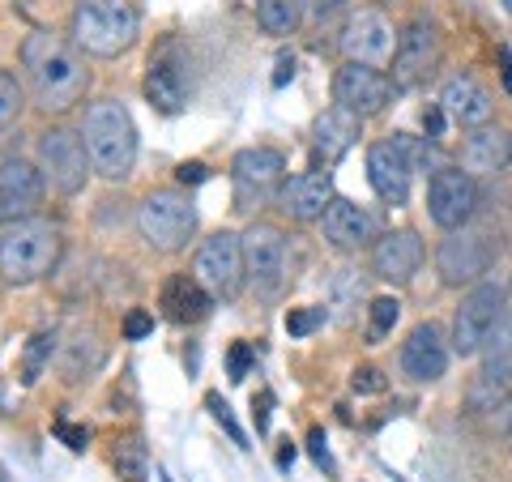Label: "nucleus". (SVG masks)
I'll return each mask as SVG.
<instances>
[{"instance_id":"f257e3e1","label":"nucleus","mask_w":512,"mask_h":482,"mask_svg":"<svg viewBox=\"0 0 512 482\" xmlns=\"http://www.w3.org/2000/svg\"><path fill=\"white\" fill-rule=\"evenodd\" d=\"M22 69L35 107H43L47 116H60L86 99L90 90V69H86V52L73 39L52 35V30H30L22 43Z\"/></svg>"},{"instance_id":"f03ea898","label":"nucleus","mask_w":512,"mask_h":482,"mask_svg":"<svg viewBox=\"0 0 512 482\" xmlns=\"http://www.w3.org/2000/svg\"><path fill=\"white\" fill-rule=\"evenodd\" d=\"M64 256V231L47 218H22L0 231V278L9 286H30L56 273Z\"/></svg>"},{"instance_id":"7ed1b4c3","label":"nucleus","mask_w":512,"mask_h":482,"mask_svg":"<svg viewBox=\"0 0 512 482\" xmlns=\"http://www.w3.org/2000/svg\"><path fill=\"white\" fill-rule=\"evenodd\" d=\"M82 141L103 180H124L137 163V124L120 99H94L82 120Z\"/></svg>"},{"instance_id":"20e7f679","label":"nucleus","mask_w":512,"mask_h":482,"mask_svg":"<svg viewBox=\"0 0 512 482\" xmlns=\"http://www.w3.org/2000/svg\"><path fill=\"white\" fill-rule=\"evenodd\" d=\"M69 35L86 56L116 60L137 43L141 13H137L133 0H77Z\"/></svg>"},{"instance_id":"39448f33","label":"nucleus","mask_w":512,"mask_h":482,"mask_svg":"<svg viewBox=\"0 0 512 482\" xmlns=\"http://www.w3.org/2000/svg\"><path fill=\"white\" fill-rule=\"evenodd\" d=\"M137 231L154 252H184L197 235V205L180 188H154L137 205Z\"/></svg>"},{"instance_id":"423d86ee","label":"nucleus","mask_w":512,"mask_h":482,"mask_svg":"<svg viewBox=\"0 0 512 482\" xmlns=\"http://www.w3.org/2000/svg\"><path fill=\"white\" fill-rule=\"evenodd\" d=\"M244 239V278L248 291L256 299H278L286 291V278H291V256H286V239L278 227L269 222H252V227L239 235Z\"/></svg>"},{"instance_id":"0eeeda50","label":"nucleus","mask_w":512,"mask_h":482,"mask_svg":"<svg viewBox=\"0 0 512 482\" xmlns=\"http://www.w3.org/2000/svg\"><path fill=\"white\" fill-rule=\"evenodd\" d=\"M192 278H197L214 299H239L244 295V239L235 231H214L210 239H201L197 256H192Z\"/></svg>"},{"instance_id":"6e6552de","label":"nucleus","mask_w":512,"mask_h":482,"mask_svg":"<svg viewBox=\"0 0 512 482\" xmlns=\"http://www.w3.org/2000/svg\"><path fill=\"white\" fill-rule=\"evenodd\" d=\"M39 171L52 192H60V197H77V192L86 188L90 180V154H86V141L82 133H73V128H47V133L39 137Z\"/></svg>"},{"instance_id":"1a4fd4ad","label":"nucleus","mask_w":512,"mask_h":482,"mask_svg":"<svg viewBox=\"0 0 512 482\" xmlns=\"http://www.w3.org/2000/svg\"><path fill=\"white\" fill-rule=\"evenodd\" d=\"M286 158L274 146H248L231 158V184H235V210H261L265 201H278Z\"/></svg>"},{"instance_id":"9d476101","label":"nucleus","mask_w":512,"mask_h":482,"mask_svg":"<svg viewBox=\"0 0 512 482\" xmlns=\"http://www.w3.org/2000/svg\"><path fill=\"white\" fill-rule=\"evenodd\" d=\"M495 256H500V244H495L487 231L457 227V231H448V239L440 244L436 269H440L444 286H478Z\"/></svg>"},{"instance_id":"9b49d317","label":"nucleus","mask_w":512,"mask_h":482,"mask_svg":"<svg viewBox=\"0 0 512 482\" xmlns=\"http://www.w3.org/2000/svg\"><path fill=\"white\" fill-rule=\"evenodd\" d=\"M444 60V39L431 18H414L402 35H397V52H393V82L397 90H414L436 77Z\"/></svg>"},{"instance_id":"f8f14e48","label":"nucleus","mask_w":512,"mask_h":482,"mask_svg":"<svg viewBox=\"0 0 512 482\" xmlns=\"http://www.w3.org/2000/svg\"><path fill=\"white\" fill-rule=\"evenodd\" d=\"M504 316V286L495 282H478L474 291L461 299V308L453 316V350L461 359L470 355H483V346L491 342L495 325Z\"/></svg>"},{"instance_id":"ddd939ff","label":"nucleus","mask_w":512,"mask_h":482,"mask_svg":"<svg viewBox=\"0 0 512 482\" xmlns=\"http://www.w3.org/2000/svg\"><path fill=\"white\" fill-rule=\"evenodd\" d=\"M478 210V184L470 171L461 167H440L431 171V184H427V214L436 227L444 231H457V227H470V218Z\"/></svg>"},{"instance_id":"4468645a","label":"nucleus","mask_w":512,"mask_h":482,"mask_svg":"<svg viewBox=\"0 0 512 482\" xmlns=\"http://www.w3.org/2000/svg\"><path fill=\"white\" fill-rule=\"evenodd\" d=\"M393 94H397V82H393V77H384L376 64L346 60L338 69V77H333V103L346 107V111H355L359 120L380 116V111L393 103Z\"/></svg>"},{"instance_id":"2eb2a0df","label":"nucleus","mask_w":512,"mask_h":482,"mask_svg":"<svg viewBox=\"0 0 512 482\" xmlns=\"http://www.w3.org/2000/svg\"><path fill=\"white\" fill-rule=\"evenodd\" d=\"M338 47H342L346 60H355V64H376V69H384V64L393 60V52H397V30H393V22L384 18V13L359 9L355 18L342 26Z\"/></svg>"},{"instance_id":"dca6fc26","label":"nucleus","mask_w":512,"mask_h":482,"mask_svg":"<svg viewBox=\"0 0 512 482\" xmlns=\"http://www.w3.org/2000/svg\"><path fill=\"white\" fill-rule=\"evenodd\" d=\"M47 180L39 163H26V158H5L0 163V227H13L22 218H35L43 205Z\"/></svg>"},{"instance_id":"f3484780","label":"nucleus","mask_w":512,"mask_h":482,"mask_svg":"<svg viewBox=\"0 0 512 482\" xmlns=\"http://www.w3.org/2000/svg\"><path fill=\"white\" fill-rule=\"evenodd\" d=\"M410 180H414V163L406 146L397 141H376L372 150H367V184L372 192L384 201V205H406L410 201Z\"/></svg>"},{"instance_id":"a211bd4d","label":"nucleus","mask_w":512,"mask_h":482,"mask_svg":"<svg viewBox=\"0 0 512 482\" xmlns=\"http://www.w3.org/2000/svg\"><path fill=\"white\" fill-rule=\"evenodd\" d=\"M146 99L163 116H180L188 103V73H184V52L180 43H163L146 69Z\"/></svg>"},{"instance_id":"6ab92c4d","label":"nucleus","mask_w":512,"mask_h":482,"mask_svg":"<svg viewBox=\"0 0 512 482\" xmlns=\"http://www.w3.org/2000/svg\"><path fill=\"white\" fill-rule=\"evenodd\" d=\"M320 227H325V239L338 252H359V248H372L380 239V222L376 214L367 210L359 201H346V197H333L325 218H320Z\"/></svg>"},{"instance_id":"aec40b11","label":"nucleus","mask_w":512,"mask_h":482,"mask_svg":"<svg viewBox=\"0 0 512 482\" xmlns=\"http://www.w3.org/2000/svg\"><path fill=\"white\" fill-rule=\"evenodd\" d=\"M333 201V180L329 171H303L282 180L278 188V210L291 218V222H320Z\"/></svg>"},{"instance_id":"412c9836","label":"nucleus","mask_w":512,"mask_h":482,"mask_svg":"<svg viewBox=\"0 0 512 482\" xmlns=\"http://www.w3.org/2000/svg\"><path fill=\"white\" fill-rule=\"evenodd\" d=\"M423 269V239L414 231H384L372 244V273L380 282L402 286Z\"/></svg>"},{"instance_id":"4be33fe9","label":"nucleus","mask_w":512,"mask_h":482,"mask_svg":"<svg viewBox=\"0 0 512 482\" xmlns=\"http://www.w3.org/2000/svg\"><path fill=\"white\" fill-rule=\"evenodd\" d=\"M402 372L419 384H431L448 372V342H444L440 325L427 320V325L410 329V337L402 342Z\"/></svg>"},{"instance_id":"5701e85b","label":"nucleus","mask_w":512,"mask_h":482,"mask_svg":"<svg viewBox=\"0 0 512 482\" xmlns=\"http://www.w3.org/2000/svg\"><path fill=\"white\" fill-rule=\"evenodd\" d=\"M440 107H444V116L457 120L461 128H483V124H491V111H495L487 86L470 73L448 77L444 90H440Z\"/></svg>"},{"instance_id":"b1692460","label":"nucleus","mask_w":512,"mask_h":482,"mask_svg":"<svg viewBox=\"0 0 512 482\" xmlns=\"http://www.w3.org/2000/svg\"><path fill=\"white\" fill-rule=\"evenodd\" d=\"M359 124H363V120L355 116V111H346V107H338V103H333L329 111H320L316 128H312V150H316L320 163H325V167L338 163V158L359 141Z\"/></svg>"},{"instance_id":"393cba45","label":"nucleus","mask_w":512,"mask_h":482,"mask_svg":"<svg viewBox=\"0 0 512 482\" xmlns=\"http://www.w3.org/2000/svg\"><path fill=\"white\" fill-rule=\"evenodd\" d=\"M512 163V137L500 133V128H474V133L461 141V171L470 175H495Z\"/></svg>"},{"instance_id":"a878e982","label":"nucleus","mask_w":512,"mask_h":482,"mask_svg":"<svg viewBox=\"0 0 512 482\" xmlns=\"http://www.w3.org/2000/svg\"><path fill=\"white\" fill-rule=\"evenodd\" d=\"M210 308H214V295L192 273H175V278L163 282V312L175 325H197V320L210 316Z\"/></svg>"},{"instance_id":"bb28decb","label":"nucleus","mask_w":512,"mask_h":482,"mask_svg":"<svg viewBox=\"0 0 512 482\" xmlns=\"http://www.w3.org/2000/svg\"><path fill=\"white\" fill-rule=\"evenodd\" d=\"M483 376L504 384V389H512V308H504L491 342L483 346Z\"/></svg>"},{"instance_id":"cd10ccee","label":"nucleus","mask_w":512,"mask_h":482,"mask_svg":"<svg viewBox=\"0 0 512 482\" xmlns=\"http://www.w3.org/2000/svg\"><path fill=\"white\" fill-rule=\"evenodd\" d=\"M256 22L265 35H295L303 22V0H256Z\"/></svg>"},{"instance_id":"c85d7f7f","label":"nucleus","mask_w":512,"mask_h":482,"mask_svg":"<svg viewBox=\"0 0 512 482\" xmlns=\"http://www.w3.org/2000/svg\"><path fill=\"white\" fill-rule=\"evenodd\" d=\"M111 461H116V470H120L124 482H146V474H150V453H146V440L141 436L120 440Z\"/></svg>"},{"instance_id":"c756f323","label":"nucleus","mask_w":512,"mask_h":482,"mask_svg":"<svg viewBox=\"0 0 512 482\" xmlns=\"http://www.w3.org/2000/svg\"><path fill=\"white\" fill-rule=\"evenodd\" d=\"M22 82L9 69H0V128H9L13 120L22 116Z\"/></svg>"},{"instance_id":"7c9ffc66","label":"nucleus","mask_w":512,"mask_h":482,"mask_svg":"<svg viewBox=\"0 0 512 482\" xmlns=\"http://www.w3.org/2000/svg\"><path fill=\"white\" fill-rule=\"evenodd\" d=\"M397 316H402V303H397L393 295L372 299V325H367V337H372V342H380V337L397 325Z\"/></svg>"},{"instance_id":"2f4dec72","label":"nucleus","mask_w":512,"mask_h":482,"mask_svg":"<svg viewBox=\"0 0 512 482\" xmlns=\"http://www.w3.org/2000/svg\"><path fill=\"white\" fill-rule=\"evenodd\" d=\"M52 342H56L52 333H39L35 342H30V350H26V367H22V380H26V384H35V380H39V372H43V359L52 355Z\"/></svg>"},{"instance_id":"473e14b6","label":"nucleus","mask_w":512,"mask_h":482,"mask_svg":"<svg viewBox=\"0 0 512 482\" xmlns=\"http://www.w3.org/2000/svg\"><path fill=\"white\" fill-rule=\"evenodd\" d=\"M320 325H325V308H291L286 312V333L291 337H308Z\"/></svg>"},{"instance_id":"72a5a7b5","label":"nucleus","mask_w":512,"mask_h":482,"mask_svg":"<svg viewBox=\"0 0 512 482\" xmlns=\"http://www.w3.org/2000/svg\"><path fill=\"white\" fill-rule=\"evenodd\" d=\"M384 372L380 367H355V376H350V389L355 393H384Z\"/></svg>"},{"instance_id":"f704fd0d","label":"nucleus","mask_w":512,"mask_h":482,"mask_svg":"<svg viewBox=\"0 0 512 482\" xmlns=\"http://www.w3.org/2000/svg\"><path fill=\"white\" fill-rule=\"evenodd\" d=\"M150 333H154V316L150 312L133 308L124 316V337H128V342H141V337H150Z\"/></svg>"},{"instance_id":"c9c22d12","label":"nucleus","mask_w":512,"mask_h":482,"mask_svg":"<svg viewBox=\"0 0 512 482\" xmlns=\"http://www.w3.org/2000/svg\"><path fill=\"white\" fill-rule=\"evenodd\" d=\"M56 436L73 448V453H86L90 444V427H73V423H56Z\"/></svg>"},{"instance_id":"e433bc0d","label":"nucleus","mask_w":512,"mask_h":482,"mask_svg":"<svg viewBox=\"0 0 512 482\" xmlns=\"http://www.w3.org/2000/svg\"><path fill=\"white\" fill-rule=\"evenodd\" d=\"M308 448H312V457H316V465H325V470L333 474L338 465H333V453H329V440H325V431H312L308 436Z\"/></svg>"},{"instance_id":"4c0bfd02","label":"nucleus","mask_w":512,"mask_h":482,"mask_svg":"<svg viewBox=\"0 0 512 482\" xmlns=\"http://www.w3.org/2000/svg\"><path fill=\"white\" fill-rule=\"evenodd\" d=\"M248 367H252V346H231V380H244L248 376Z\"/></svg>"},{"instance_id":"58836bf2","label":"nucleus","mask_w":512,"mask_h":482,"mask_svg":"<svg viewBox=\"0 0 512 482\" xmlns=\"http://www.w3.org/2000/svg\"><path fill=\"white\" fill-rule=\"evenodd\" d=\"M210 410H214V419H218L222 427H227V431H231V440H235V444H244V431H239V427H235V419H231V410H227V401H218V397H210Z\"/></svg>"},{"instance_id":"ea45409f","label":"nucleus","mask_w":512,"mask_h":482,"mask_svg":"<svg viewBox=\"0 0 512 482\" xmlns=\"http://www.w3.org/2000/svg\"><path fill=\"white\" fill-rule=\"evenodd\" d=\"M269 406H274V393L252 397V419H256V431H269Z\"/></svg>"},{"instance_id":"a19ab883","label":"nucleus","mask_w":512,"mask_h":482,"mask_svg":"<svg viewBox=\"0 0 512 482\" xmlns=\"http://www.w3.org/2000/svg\"><path fill=\"white\" fill-rule=\"evenodd\" d=\"M444 120H448V116H444V107H431L427 116H423V128L431 133V141H440V137H444Z\"/></svg>"},{"instance_id":"79ce46f5","label":"nucleus","mask_w":512,"mask_h":482,"mask_svg":"<svg viewBox=\"0 0 512 482\" xmlns=\"http://www.w3.org/2000/svg\"><path fill=\"white\" fill-rule=\"evenodd\" d=\"M205 175H210V171H205V163H184V167H180V184H184V188H197Z\"/></svg>"},{"instance_id":"37998d69","label":"nucleus","mask_w":512,"mask_h":482,"mask_svg":"<svg viewBox=\"0 0 512 482\" xmlns=\"http://www.w3.org/2000/svg\"><path fill=\"white\" fill-rule=\"evenodd\" d=\"M286 77H295V60H291V56H278V73H274V86H286Z\"/></svg>"},{"instance_id":"c03bdc74","label":"nucleus","mask_w":512,"mask_h":482,"mask_svg":"<svg viewBox=\"0 0 512 482\" xmlns=\"http://www.w3.org/2000/svg\"><path fill=\"white\" fill-rule=\"evenodd\" d=\"M500 77H504V90L512 94V52L508 47H500Z\"/></svg>"},{"instance_id":"a18cd8bd","label":"nucleus","mask_w":512,"mask_h":482,"mask_svg":"<svg viewBox=\"0 0 512 482\" xmlns=\"http://www.w3.org/2000/svg\"><path fill=\"white\" fill-rule=\"evenodd\" d=\"M291 461H295V448H291V444H282V448H278V465L286 470V465H291Z\"/></svg>"},{"instance_id":"49530a36","label":"nucleus","mask_w":512,"mask_h":482,"mask_svg":"<svg viewBox=\"0 0 512 482\" xmlns=\"http://www.w3.org/2000/svg\"><path fill=\"white\" fill-rule=\"evenodd\" d=\"M0 414H9V406H5V393H0Z\"/></svg>"},{"instance_id":"de8ad7c7","label":"nucleus","mask_w":512,"mask_h":482,"mask_svg":"<svg viewBox=\"0 0 512 482\" xmlns=\"http://www.w3.org/2000/svg\"><path fill=\"white\" fill-rule=\"evenodd\" d=\"M500 5H504V9H508V13H512V0H500Z\"/></svg>"},{"instance_id":"09e8293b","label":"nucleus","mask_w":512,"mask_h":482,"mask_svg":"<svg viewBox=\"0 0 512 482\" xmlns=\"http://www.w3.org/2000/svg\"><path fill=\"white\" fill-rule=\"evenodd\" d=\"M325 5H342V0H325Z\"/></svg>"},{"instance_id":"8fccbe9b","label":"nucleus","mask_w":512,"mask_h":482,"mask_svg":"<svg viewBox=\"0 0 512 482\" xmlns=\"http://www.w3.org/2000/svg\"><path fill=\"white\" fill-rule=\"evenodd\" d=\"M508 440H512V419H508Z\"/></svg>"}]
</instances>
